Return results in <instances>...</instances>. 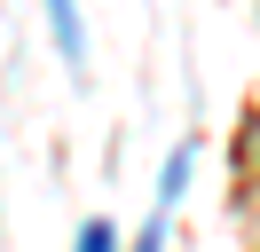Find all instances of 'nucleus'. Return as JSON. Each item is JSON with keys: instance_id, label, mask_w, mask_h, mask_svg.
Returning <instances> with one entry per match:
<instances>
[{"instance_id": "f257e3e1", "label": "nucleus", "mask_w": 260, "mask_h": 252, "mask_svg": "<svg viewBox=\"0 0 260 252\" xmlns=\"http://www.w3.org/2000/svg\"><path fill=\"white\" fill-rule=\"evenodd\" d=\"M48 24H55V47H63V63L79 71V55H87V32H79V0H48Z\"/></svg>"}, {"instance_id": "7ed1b4c3", "label": "nucleus", "mask_w": 260, "mask_h": 252, "mask_svg": "<svg viewBox=\"0 0 260 252\" xmlns=\"http://www.w3.org/2000/svg\"><path fill=\"white\" fill-rule=\"evenodd\" d=\"M166 213H174V205H158V213H150V229H142V244H134V252H166Z\"/></svg>"}, {"instance_id": "f03ea898", "label": "nucleus", "mask_w": 260, "mask_h": 252, "mask_svg": "<svg viewBox=\"0 0 260 252\" xmlns=\"http://www.w3.org/2000/svg\"><path fill=\"white\" fill-rule=\"evenodd\" d=\"M79 252H118V236H111V220H87V229H79Z\"/></svg>"}]
</instances>
